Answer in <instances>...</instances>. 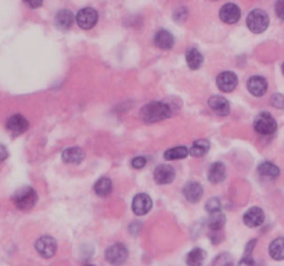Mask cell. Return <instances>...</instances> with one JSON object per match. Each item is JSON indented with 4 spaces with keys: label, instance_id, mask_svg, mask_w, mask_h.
<instances>
[{
    "label": "cell",
    "instance_id": "6da1fadb",
    "mask_svg": "<svg viewBox=\"0 0 284 266\" xmlns=\"http://www.w3.org/2000/svg\"><path fill=\"white\" fill-rule=\"evenodd\" d=\"M171 107L162 101H154L150 103L142 108L140 111V117L144 122L153 124V122H158V121L166 120L171 117Z\"/></svg>",
    "mask_w": 284,
    "mask_h": 266
},
{
    "label": "cell",
    "instance_id": "7a4b0ae2",
    "mask_svg": "<svg viewBox=\"0 0 284 266\" xmlns=\"http://www.w3.org/2000/svg\"><path fill=\"white\" fill-rule=\"evenodd\" d=\"M247 27L254 33L265 32L269 27V15L261 9L252 10L247 17Z\"/></svg>",
    "mask_w": 284,
    "mask_h": 266
},
{
    "label": "cell",
    "instance_id": "3957f363",
    "mask_svg": "<svg viewBox=\"0 0 284 266\" xmlns=\"http://www.w3.org/2000/svg\"><path fill=\"white\" fill-rule=\"evenodd\" d=\"M13 200L17 208L23 210V211H28L36 204L37 194L32 187H23L14 194Z\"/></svg>",
    "mask_w": 284,
    "mask_h": 266
},
{
    "label": "cell",
    "instance_id": "277c9868",
    "mask_svg": "<svg viewBox=\"0 0 284 266\" xmlns=\"http://www.w3.org/2000/svg\"><path fill=\"white\" fill-rule=\"evenodd\" d=\"M254 129L257 130L259 135H273L277 129V124H276V120L272 117L269 112H262L255 118V122H254Z\"/></svg>",
    "mask_w": 284,
    "mask_h": 266
},
{
    "label": "cell",
    "instance_id": "5b68a950",
    "mask_svg": "<svg viewBox=\"0 0 284 266\" xmlns=\"http://www.w3.org/2000/svg\"><path fill=\"white\" fill-rule=\"evenodd\" d=\"M106 259L111 265H122L128 259V250L124 244H114L106 250Z\"/></svg>",
    "mask_w": 284,
    "mask_h": 266
},
{
    "label": "cell",
    "instance_id": "8992f818",
    "mask_svg": "<svg viewBox=\"0 0 284 266\" xmlns=\"http://www.w3.org/2000/svg\"><path fill=\"white\" fill-rule=\"evenodd\" d=\"M97 20H99V15H97V11L92 7H85L77 14V24L82 29H90L96 25Z\"/></svg>",
    "mask_w": 284,
    "mask_h": 266
},
{
    "label": "cell",
    "instance_id": "52a82bcc",
    "mask_svg": "<svg viewBox=\"0 0 284 266\" xmlns=\"http://www.w3.org/2000/svg\"><path fill=\"white\" fill-rule=\"evenodd\" d=\"M36 251L41 254L43 258H51L57 251V243L53 237H49V236H43L41 239L37 240L36 244Z\"/></svg>",
    "mask_w": 284,
    "mask_h": 266
},
{
    "label": "cell",
    "instance_id": "ba28073f",
    "mask_svg": "<svg viewBox=\"0 0 284 266\" xmlns=\"http://www.w3.org/2000/svg\"><path fill=\"white\" fill-rule=\"evenodd\" d=\"M238 79L237 75L234 72H230V71H225V72H222L216 78V85L219 87L222 92L225 93H230L233 92L236 86H237Z\"/></svg>",
    "mask_w": 284,
    "mask_h": 266
},
{
    "label": "cell",
    "instance_id": "9c48e42d",
    "mask_svg": "<svg viewBox=\"0 0 284 266\" xmlns=\"http://www.w3.org/2000/svg\"><path fill=\"white\" fill-rule=\"evenodd\" d=\"M153 201L148 194H138L135 196L132 201V211L136 214V215H146L147 212L152 210Z\"/></svg>",
    "mask_w": 284,
    "mask_h": 266
},
{
    "label": "cell",
    "instance_id": "30bf717a",
    "mask_svg": "<svg viewBox=\"0 0 284 266\" xmlns=\"http://www.w3.org/2000/svg\"><path fill=\"white\" fill-rule=\"evenodd\" d=\"M220 20L225 24H236L241 17V11L238 9V6L233 5V3H228L225 5L219 11Z\"/></svg>",
    "mask_w": 284,
    "mask_h": 266
},
{
    "label": "cell",
    "instance_id": "8fae6325",
    "mask_svg": "<svg viewBox=\"0 0 284 266\" xmlns=\"http://www.w3.org/2000/svg\"><path fill=\"white\" fill-rule=\"evenodd\" d=\"M6 126H7V129H9L13 135L18 136V135H23V133L27 130L29 125H28L27 118H24L23 115L15 114L13 115V117H10L9 120H7Z\"/></svg>",
    "mask_w": 284,
    "mask_h": 266
},
{
    "label": "cell",
    "instance_id": "7c38bea8",
    "mask_svg": "<svg viewBox=\"0 0 284 266\" xmlns=\"http://www.w3.org/2000/svg\"><path fill=\"white\" fill-rule=\"evenodd\" d=\"M247 87L251 94H254V96L257 97H261L263 96L266 93V90H268V82H266V79L263 78V77L257 75V77H251V78L248 79Z\"/></svg>",
    "mask_w": 284,
    "mask_h": 266
},
{
    "label": "cell",
    "instance_id": "4fadbf2b",
    "mask_svg": "<svg viewBox=\"0 0 284 266\" xmlns=\"http://www.w3.org/2000/svg\"><path fill=\"white\" fill-rule=\"evenodd\" d=\"M265 220V214L262 211L261 208L258 206H254L251 210H248L244 215V223L248 226V227H257V226H261Z\"/></svg>",
    "mask_w": 284,
    "mask_h": 266
},
{
    "label": "cell",
    "instance_id": "5bb4252c",
    "mask_svg": "<svg viewBox=\"0 0 284 266\" xmlns=\"http://www.w3.org/2000/svg\"><path fill=\"white\" fill-rule=\"evenodd\" d=\"M175 178V170L169 165H158L154 170V179L158 184L171 183Z\"/></svg>",
    "mask_w": 284,
    "mask_h": 266
},
{
    "label": "cell",
    "instance_id": "9a60e30c",
    "mask_svg": "<svg viewBox=\"0 0 284 266\" xmlns=\"http://www.w3.org/2000/svg\"><path fill=\"white\" fill-rule=\"evenodd\" d=\"M183 194L186 200H188L190 202H197L202 197L204 190H202L201 184L197 183V182H190L183 188Z\"/></svg>",
    "mask_w": 284,
    "mask_h": 266
},
{
    "label": "cell",
    "instance_id": "2e32d148",
    "mask_svg": "<svg viewBox=\"0 0 284 266\" xmlns=\"http://www.w3.org/2000/svg\"><path fill=\"white\" fill-rule=\"evenodd\" d=\"M55 27L61 31H68L73 24V14L69 10H61L55 15Z\"/></svg>",
    "mask_w": 284,
    "mask_h": 266
},
{
    "label": "cell",
    "instance_id": "e0dca14e",
    "mask_svg": "<svg viewBox=\"0 0 284 266\" xmlns=\"http://www.w3.org/2000/svg\"><path fill=\"white\" fill-rule=\"evenodd\" d=\"M226 178V168L222 162H214L208 169V179L212 183H220Z\"/></svg>",
    "mask_w": 284,
    "mask_h": 266
},
{
    "label": "cell",
    "instance_id": "ac0fdd59",
    "mask_svg": "<svg viewBox=\"0 0 284 266\" xmlns=\"http://www.w3.org/2000/svg\"><path fill=\"white\" fill-rule=\"evenodd\" d=\"M174 36H172V33H169L168 31H164V29H161L158 32L156 33V36H154V43H156L157 46L162 49V50H169L174 46Z\"/></svg>",
    "mask_w": 284,
    "mask_h": 266
},
{
    "label": "cell",
    "instance_id": "d6986e66",
    "mask_svg": "<svg viewBox=\"0 0 284 266\" xmlns=\"http://www.w3.org/2000/svg\"><path fill=\"white\" fill-rule=\"evenodd\" d=\"M208 104L211 107L212 110L215 111L216 114L219 115H228L230 111V106H229V101L226 100L225 97H220V96H212L208 101Z\"/></svg>",
    "mask_w": 284,
    "mask_h": 266
},
{
    "label": "cell",
    "instance_id": "ffe728a7",
    "mask_svg": "<svg viewBox=\"0 0 284 266\" xmlns=\"http://www.w3.org/2000/svg\"><path fill=\"white\" fill-rule=\"evenodd\" d=\"M85 153L79 147H71L63 151V161L67 164H79L83 160Z\"/></svg>",
    "mask_w": 284,
    "mask_h": 266
},
{
    "label": "cell",
    "instance_id": "44dd1931",
    "mask_svg": "<svg viewBox=\"0 0 284 266\" xmlns=\"http://www.w3.org/2000/svg\"><path fill=\"white\" fill-rule=\"evenodd\" d=\"M269 254L271 257L276 261H283L284 259V239L279 237V239L273 240L269 245Z\"/></svg>",
    "mask_w": 284,
    "mask_h": 266
},
{
    "label": "cell",
    "instance_id": "7402d4cb",
    "mask_svg": "<svg viewBox=\"0 0 284 266\" xmlns=\"http://www.w3.org/2000/svg\"><path fill=\"white\" fill-rule=\"evenodd\" d=\"M204 261H205V251L201 248H194L186 257L188 266H202Z\"/></svg>",
    "mask_w": 284,
    "mask_h": 266
},
{
    "label": "cell",
    "instance_id": "603a6c76",
    "mask_svg": "<svg viewBox=\"0 0 284 266\" xmlns=\"http://www.w3.org/2000/svg\"><path fill=\"white\" fill-rule=\"evenodd\" d=\"M186 61H187V65L192 69H198L202 65V61H204V57L197 49H190L186 53Z\"/></svg>",
    "mask_w": 284,
    "mask_h": 266
},
{
    "label": "cell",
    "instance_id": "cb8c5ba5",
    "mask_svg": "<svg viewBox=\"0 0 284 266\" xmlns=\"http://www.w3.org/2000/svg\"><path fill=\"white\" fill-rule=\"evenodd\" d=\"M94 192L100 197H106L112 192V182L108 178H101L94 184Z\"/></svg>",
    "mask_w": 284,
    "mask_h": 266
},
{
    "label": "cell",
    "instance_id": "d4e9b609",
    "mask_svg": "<svg viewBox=\"0 0 284 266\" xmlns=\"http://www.w3.org/2000/svg\"><path fill=\"white\" fill-rule=\"evenodd\" d=\"M258 172L263 178H271V179L277 178L280 175L279 168L275 164H272V162H262L261 165L258 166Z\"/></svg>",
    "mask_w": 284,
    "mask_h": 266
},
{
    "label": "cell",
    "instance_id": "484cf974",
    "mask_svg": "<svg viewBox=\"0 0 284 266\" xmlns=\"http://www.w3.org/2000/svg\"><path fill=\"white\" fill-rule=\"evenodd\" d=\"M188 150L187 147H174V148H169L166 150L164 157L165 160L174 161V160H182V158H186L188 156Z\"/></svg>",
    "mask_w": 284,
    "mask_h": 266
},
{
    "label": "cell",
    "instance_id": "4316f807",
    "mask_svg": "<svg viewBox=\"0 0 284 266\" xmlns=\"http://www.w3.org/2000/svg\"><path fill=\"white\" fill-rule=\"evenodd\" d=\"M208 150H210V142L205 139H200L197 142H194L192 150H190V154L193 157H202L205 156Z\"/></svg>",
    "mask_w": 284,
    "mask_h": 266
},
{
    "label": "cell",
    "instance_id": "83f0119b",
    "mask_svg": "<svg viewBox=\"0 0 284 266\" xmlns=\"http://www.w3.org/2000/svg\"><path fill=\"white\" fill-rule=\"evenodd\" d=\"M226 222V216L222 214V212H215V214H211L210 215V220H208V226L211 227L212 230H220L223 227Z\"/></svg>",
    "mask_w": 284,
    "mask_h": 266
},
{
    "label": "cell",
    "instance_id": "f1b7e54d",
    "mask_svg": "<svg viewBox=\"0 0 284 266\" xmlns=\"http://www.w3.org/2000/svg\"><path fill=\"white\" fill-rule=\"evenodd\" d=\"M255 244H257V240H252V241L248 243L247 248H245L244 258L240 261V265L238 266H254V259H252L251 257V253H252V248L255 247Z\"/></svg>",
    "mask_w": 284,
    "mask_h": 266
},
{
    "label": "cell",
    "instance_id": "f546056e",
    "mask_svg": "<svg viewBox=\"0 0 284 266\" xmlns=\"http://www.w3.org/2000/svg\"><path fill=\"white\" fill-rule=\"evenodd\" d=\"M206 211L210 212V214H215V212H220V208H222V204H220L219 198H211L210 201L206 202Z\"/></svg>",
    "mask_w": 284,
    "mask_h": 266
},
{
    "label": "cell",
    "instance_id": "4dcf8cb0",
    "mask_svg": "<svg viewBox=\"0 0 284 266\" xmlns=\"http://www.w3.org/2000/svg\"><path fill=\"white\" fill-rule=\"evenodd\" d=\"M214 266H232V259L228 254H223L214 261Z\"/></svg>",
    "mask_w": 284,
    "mask_h": 266
},
{
    "label": "cell",
    "instance_id": "1f68e13d",
    "mask_svg": "<svg viewBox=\"0 0 284 266\" xmlns=\"http://www.w3.org/2000/svg\"><path fill=\"white\" fill-rule=\"evenodd\" d=\"M272 106L276 107V108H280L283 110L284 108V97L281 94H275L272 97Z\"/></svg>",
    "mask_w": 284,
    "mask_h": 266
},
{
    "label": "cell",
    "instance_id": "d6a6232c",
    "mask_svg": "<svg viewBox=\"0 0 284 266\" xmlns=\"http://www.w3.org/2000/svg\"><path fill=\"white\" fill-rule=\"evenodd\" d=\"M147 164V160L144 157H136V158H133L132 160V166L133 168H136V169H142L144 168Z\"/></svg>",
    "mask_w": 284,
    "mask_h": 266
},
{
    "label": "cell",
    "instance_id": "836d02e7",
    "mask_svg": "<svg viewBox=\"0 0 284 266\" xmlns=\"http://www.w3.org/2000/svg\"><path fill=\"white\" fill-rule=\"evenodd\" d=\"M275 10H276V15H277L280 20H283L284 21V0H280V2L276 3Z\"/></svg>",
    "mask_w": 284,
    "mask_h": 266
},
{
    "label": "cell",
    "instance_id": "e575fe53",
    "mask_svg": "<svg viewBox=\"0 0 284 266\" xmlns=\"http://www.w3.org/2000/svg\"><path fill=\"white\" fill-rule=\"evenodd\" d=\"M9 157V151H7V148H6L3 144H0V162H3Z\"/></svg>",
    "mask_w": 284,
    "mask_h": 266
},
{
    "label": "cell",
    "instance_id": "d590c367",
    "mask_svg": "<svg viewBox=\"0 0 284 266\" xmlns=\"http://www.w3.org/2000/svg\"><path fill=\"white\" fill-rule=\"evenodd\" d=\"M27 5L31 6V7H41L42 3H41V2H39V3H27Z\"/></svg>",
    "mask_w": 284,
    "mask_h": 266
},
{
    "label": "cell",
    "instance_id": "8d00e7d4",
    "mask_svg": "<svg viewBox=\"0 0 284 266\" xmlns=\"http://www.w3.org/2000/svg\"><path fill=\"white\" fill-rule=\"evenodd\" d=\"M281 71H283V75H284V63H283V65H281Z\"/></svg>",
    "mask_w": 284,
    "mask_h": 266
},
{
    "label": "cell",
    "instance_id": "74e56055",
    "mask_svg": "<svg viewBox=\"0 0 284 266\" xmlns=\"http://www.w3.org/2000/svg\"><path fill=\"white\" fill-rule=\"evenodd\" d=\"M86 266H94V265H86Z\"/></svg>",
    "mask_w": 284,
    "mask_h": 266
}]
</instances>
